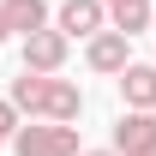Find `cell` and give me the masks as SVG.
Here are the masks:
<instances>
[{
    "label": "cell",
    "mask_w": 156,
    "mask_h": 156,
    "mask_svg": "<svg viewBox=\"0 0 156 156\" xmlns=\"http://www.w3.org/2000/svg\"><path fill=\"white\" fill-rule=\"evenodd\" d=\"M6 36H12V30H6V18H0V42H6Z\"/></svg>",
    "instance_id": "11"
},
{
    "label": "cell",
    "mask_w": 156,
    "mask_h": 156,
    "mask_svg": "<svg viewBox=\"0 0 156 156\" xmlns=\"http://www.w3.org/2000/svg\"><path fill=\"white\" fill-rule=\"evenodd\" d=\"M18 156H84L78 144V126H54V120H24L18 138H12Z\"/></svg>",
    "instance_id": "2"
},
{
    "label": "cell",
    "mask_w": 156,
    "mask_h": 156,
    "mask_svg": "<svg viewBox=\"0 0 156 156\" xmlns=\"http://www.w3.org/2000/svg\"><path fill=\"white\" fill-rule=\"evenodd\" d=\"M126 42L132 36H120V30H102V36H90V48H84V60H90V72H126L132 66V54H126Z\"/></svg>",
    "instance_id": "7"
},
{
    "label": "cell",
    "mask_w": 156,
    "mask_h": 156,
    "mask_svg": "<svg viewBox=\"0 0 156 156\" xmlns=\"http://www.w3.org/2000/svg\"><path fill=\"white\" fill-rule=\"evenodd\" d=\"M54 30H66V36H102V30H108V6H102V0H66V6H60V18H54Z\"/></svg>",
    "instance_id": "4"
},
{
    "label": "cell",
    "mask_w": 156,
    "mask_h": 156,
    "mask_svg": "<svg viewBox=\"0 0 156 156\" xmlns=\"http://www.w3.org/2000/svg\"><path fill=\"white\" fill-rule=\"evenodd\" d=\"M102 6H108V12H120V6H132V0H102Z\"/></svg>",
    "instance_id": "9"
},
{
    "label": "cell",
    "mask_w": 156,
    "mask_h": 156,
    "mask_svg": "<svg viewBox=\"0 0 156 156\" xmlns=\"http://www.w3.org/2000/svg\"><path fill=\"white\" fill-rule=\"evenodd\" d=\"M12 108L30 120H54V126H72L84 114V90L72 78H42V72H18L12 78Z\"/></svg>",
    "instance_id": "1"
},
{
    "label": "cell",
    "mask_w": 156,
    "mask_h": 156,
    "mask_svg": "<svg viewBox=\"0 0 156 156\" xmlns=\"http://www.w3.org/2000/svg\"><path fill=\"white\" fill-rule=\"evenodd\" d=\"M0 144H6V138H0Z\"/></svg>",
    "instance_id": "12"
},
{
    "label": "cell",
    "mask_w": 156,
    "mask_h": 156,
    "mask_svg": "<svg viewBox=\"0 0 156 156\" xmlns=\"http://www.w3.org/2000/svg\"><path fill=\"white\" fill-rule=\"evenodd\" d=\"M0 18L18 36H36V30H48V0H0Z\"/></svg>",
    "instance_id": "8"
},
{
    "label": "cell",
    "mask_w": 156,
    "mask_h": 156,
    "mask_svg": "<svg viewBox=\"0 0 156 156\" xmlns=\"http://www.w3.org/2000/svg\"><path fill=\"white\" fill-rule=\"evenodd\" d=\"M84 156H120V150H84Z\"/></svg>",
    "instance_id": "10"
},
{
    "label": "cell",
    "mask_w": 156,
    "mask_h": 156,
    "mask_svg": "<svg viewBox=\"0 0 156 156\" xmlns=\"http://www.w3.org/2000/svg\"><path fill=\"white\" fill-rule=\"evenodd\" d=\"M120 96H126V108H132V114H156V66L132 60V66L120 72Z\"/></svg>",
    "instance_id": "6"
},
{
    "label": "cell",
    "mask_w": 156,
    "mask_h": 156,
    "mask_svg": "<svg viewBox=\"0 0 156 156\" xmlns=\"http://www.w3.org/2000/svg\"><path fill=\"white\" fill-rule=\"evenodd\" d=\"M66 54H72V36H66V30H36V36H24V72L60 78Z\"/></svg>",
    "instance_id": "3"
},
{
    "label": "cell",
    "mask_w": 156,
    "mask_h": 156,
    "mask_svg": "<svg viewBox=\"0 0 156 156\" xmlns=\"http://www.w3.org/2000/svg\"><path fill=\"white\" fill-rule=\"evenodd\" d=\"M114 150L120 156H156V114H120V126H114Z\"/></svg>",
    "instance_id": "5"
}]
</instances>
